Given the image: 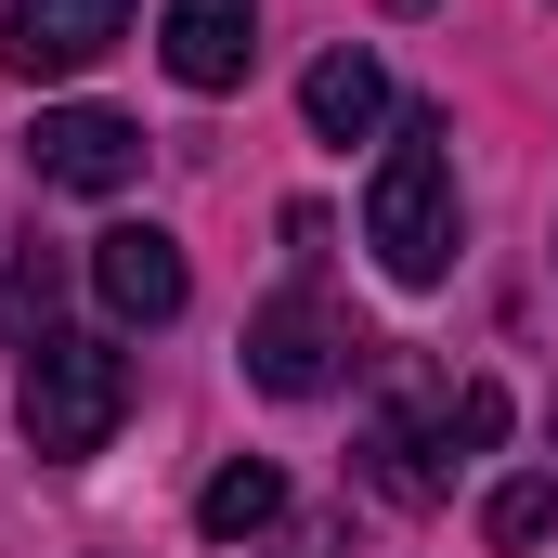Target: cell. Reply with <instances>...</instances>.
<instances>
[{
  "instance_id": "1",
  "label": "cell",
  "mask_w": 558,
  "mask_h": 558,
  "mask_svg": "<svg viewBox=\"0 0 558 558\" xmlns=\"http://www.w3.org/2000/svg\"><path fill=\"white\" fill-rule=\"evenodd\" d=\"M364 247L390 286H441L454 260V156H441V118H403L377 182H364Z\"/></svg>"
},
{
  "instance_id": "2",
  "label": "cell",
  "mask_w": 558,
  "mask_h": 558,
  "mask_svg": "<svg viewBox=\"0 0 558 558\" xmlns=\"http://www.w3.org/2000/svg\"><path fill=\"white\" fill-rule=\"evenodd\" d=\"M118 416H131V351H118V338H78V325L26 338V441H39L52 468L105 454Z\"/></svg>"
},
{
  "instance_id": "3",
  "label": "cell",
  "mask_w": 558,
  "mask_h": 558,
  "mask_svg": "<svg viewBox=\"0 0 558 558\" xmlns=\"http://www.w3.org/2000/svg\"><path fill=\"white\" fill-rule=\"evenodd\" d=\"M338 351H364L312 286H286L274 312H247V377L274 390V403H312V390H338Z\"/></svg>"
},
{
  "instance_id": "4",
  "label": "cell",
  "mask_w": 558,
  "mask_h": 558,
  "mask_svg": "<svg viewBox=\"0 0 558 558\" xmlns=\"http://www.w3.org/2000/svg\"><path fill=\"white\" fill-rule=\"evenodd\" d=\"M131 39V0H13L0 13V65L13 78H78Z\"/></svg>"
},
{
  "instance_id": "5",
  "label": "cell",
  "mask_w": 558,
  "mask_h": 558,
  "mask_svg": "<svg viewBox=\"0 0 558 558\" xmlns=\"http://www.w3.org/2000/svg\"><path fill=\"white\" fill-rule=\"evenodd\" d=\"M26 169H39L52 195H118V182L143 169V131L105 118V105H52V118L26 131Z\"/></svg>"
},
{
  "instance_id": "6",
  "label": "cell",
  "mask_w": 558,
  "mask_h": 558,
  "mask_svg": "<svg viewBox=\"0 0 558 558\" xmlns=\"http://www.w3.org/2000/svg\"><path fill=\"white\" fill-rule=\"evenodd\" d=\"M92 299L118 312V325H169L195 274H182V247L156 234V221H118V234H92Z\"/></svg>"
},
{
  "instance_id": "7",
  "label": "cell",
  "mask_w": 558,
  "mask_h": 558,
  "mask_svg": "<svg viewBox=\"0 0 558 558\" xmlns=\"http://www.w3.org/2000/svg\"><path fill=\"white\" fill-rule=\"evenodd\" d=\"M156 52H169L182 92H234V78L260 65V0H169Z\"/></svg>"
},
{
  "instance_id": "8",
  "label": "cell",
  "mask_w": 558,
  "mask_h": 558,
  "mask_svg": "<svg viewBox=\"0 0 558 558\" xmlns=\"http://www.w3.org/2000/svg\"><path fill=\"white\" fill-rule=\"evenodd\" d=\"M299 118L325 143H364V131H390V65L377 52H325L312 78H299Z\"/></svg>"
},
{
  "instance_id": "9",
  "label": "cell",
  "mask_w": 558,
  "mask_h": 558,
  "mask_svg": "<svg viewBox=\"0 0 558 558\" xmlns=\"http://www.w3.org/2000/svg\"><path fill=\"white\" fill-rule=\"evenodd\" d=\"M195 520H208V546H247V533H274L286 520V468H260V454H234L208 494H195Z\"/></svg>"
},
{
  "instance_id": "10",
  "label": "cell",
  "mask_w": 558,
  "mask_h": 558,
  "mask_svg": "<svg viewBox=\"0 0 558 558\" xmlns=\"http://www.w3.org/2000/svg\"><path fill=\"white\" fill-rule=\"evenodd\" d=\"M364 468H377V494H390V507H428V494H441L416 416H377V428H364Z\"/></svg>"
},
{
  "instance_id": "11",
  "label": "cell",
  "mask_w": 558,
  "mask_h": 558,
  "mask_svg": "<svg viewBox=\"0 0 558 558\" xmlns=\"http://www.w3.org/2000/svg\"><path fill=\"white\" fill-rule=\"evenodd\" d=\"M52 299H65V260L26 234V247L0 260V325H13V338H52Z\"/></svg>"
},
{
  "instance_id": "12",
  "label": "cell",
  "mask_w": 558,
  "mask_h": 558,
  "mask_svg": "<svg viewBox=\"0 0 558 558\" xmlns=\"http://www.w3.org/2000/svg\"><path fill=\"white\" fill-rule=\"evenodd\" d=\"M428 441H441V454H481V441H507V390H494V377L441 390V403H428Z\"/></svg>"
},
{
  "instance_id": "13",
  "label": "cell",
  "mask_w": 558,
  "mask_h": 558,
  "mask_svg": "<svg viewBox=\"0 0 558 558\" xmlns=\"http://www.w3.org/2000/svg\"><path fill=\"white\" fill-rule=\"evenodd\" d=\"M481 533H494V546H546V533H558V481H494Z\"/></svg>"
},
{
  "instance_id": "14",
  "label": "cell",
  "mask_w": 558,
  "mask_h": 558,
  "mask_svg": "<svg viewBox=\"0 0 558 558\" xmlns=\"http://www.w3.org/2000/svg\"><path fill=\"white\" fill-rule=\"evenodd\" d=\"M390 13H428V0H390Z\"/></svg>"
}]
</instances>
